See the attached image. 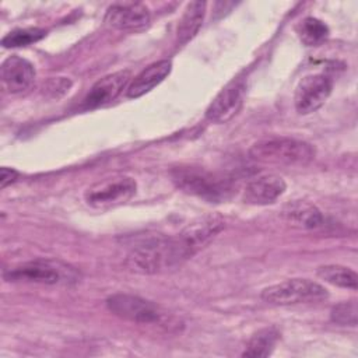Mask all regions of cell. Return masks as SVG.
Returning a JSON list of instances; mask_svg holds the SVG:
<instances>
[{
  "mask_svg": "<svg viewBox=\"0 0 358 358\" xmlns=\"http://www.w3.org/2000/svg\"><path fill=\"white\" fill-rule=\"evenodd\" d=\"M186 262L175 236L152 235L137 242L127 253L124 266L136 274H157Z\"/></svg>",
  "mask_w": 358,
  "mask_h": 358,
  "instance_id": "6da1fadb",
  "label": "cell"
},
{
  "mask_svg": "<svg viewBox=\"0 0 358 358\" xmlns=\"http://www.w3.org/2000/svg\"><path fill=\"white\" fill-rule=\"evenodd\" d=\"M169 175L179 190L210 203L225 201L235 192V185L231 178L207 171L201 166L180 165L171 169Z\"/></svg>",
  "mask_w": 358,
  "mask_h": 358,
  "instance_id": "7a4b0ae2",
  "label": "cell"
},
{
  "mask_svg": "<svg viewBox=\"0 0 358 358\" xmlns=\"http://www.w3.org/2000/svg\"><path fill=\"white\" fill-rule=\"evenodd\" d=\"M249 155L252 159L264 164L305 165L315 157V148L302 140L291 137H268L256 141Z\"/></svg>",
  "mask_w": 358,
  "mask_h": 358,
  "instance_id": "3957f363",
  "label": "cell"
},
{
  "mask_svg": "<svg viewBox=\"0 0 358 358\" xmlns=\"http://www.w3.org/2000/svg\"><path fill=\"white\" fill-rule=\"evenodd\" d=\"M4 278L13 282L69 285L77 282L80 275L74 267L59 260L36 259L7 270Z\"/></svg>",
  "mask_w": 358,
  "mask_h": 358,
  "instance_id": "277c9868",
  "label": "cell"
},
{
  "mask_svg": "<svg viewBox=\"0 0 358 358\" xmlns=\"http://www.w3.org/2000/svg\"><path fill=\"white\" fill-rule=\"evenodd\" d=\"M106 306L113 315L137 324L172 326L173 317L164 308L138 295L113 294L106 298Z\"/></svg>",
  "mask_w": 358,
  "mask_h": 358,
  "instance_id": "5b68a950",
  "label": "cell"
},
{
  "mask_svg": "<svg viewBox=\"0 0 358 358\" xmlns=\"http://www.w3.org/2000/svg\"><path fill=\"white\" fill-rule=\"evenodd\" d=\"M329 296L327 289L308 278H289L262 291V299L270 305H296L319 302Z\"/></svg>",
  "mask_w": 358,
  "mask_h": 358,
  "instance_id": "8992f818",
  "label": "cell"
},
{
  "mask_svg": "<svg viewBox=\"0 0 358 358\" xmlns=\"http://www.w3.org/2000/svg\"><path fill=\"white\" fill-rule=\"evenodd\" d=\"M136 190L137 183L133 178L119 175L92 185L84 193V200L94 208H109L130 200Z\"/></svg>",
  "mask_w": 358,
  "mask_h": 358,
  "instance_id": "52a82bcc",
  "label": "cell"
},
{
  "mask_svg": "<svg viewBox=\"0 0 358 358\" xmlns=\"http://www.w3.org/2000/svg\"><path fill=\"white\" fill-rule=\"evenodd\" d=\"M333 90V83L326 74H308L296 85L294 105L298 113L308 115L324 105Z\"/></svg>",
  "mask_w": 358,
  "mask_h": 358,
  "instance_id": "ba28073f",
  "label": "cell"
},
{
  "mask_svg": "<svg viewBox=\"0 0 358 358\" xmlns=\"http://www.w3.org/2000/svg\"><path fill=\"white\" fill-rule=\"evenodd\" d=\"M225 227L224 220L220 215H206L194 220L187 227H185L176 239L187 259L194 256L201 248H204L217 234H220Z\"/></svg>",
  "mask_w": 358,
  "mask_h": 358,
  "instance_id": "9c48e42d",
  "label": "cell"
},
{
  "mask_svg": "<svg viewBox=\"0 0 358 358\" xmlns=\"http://www.w3.org/2000/svg\"><path fill=\"white\" fill-rule=\"evenodd\" d=\"M246 84L245 78L238 76L231 80L211 101L206 110V117L213 123H227L241 109Z\"/></svg>",
  "mask_w": 358,
  "mask_h": 358,
  "instance_id": "30bf717a",
  "label": "cell"
},
{
  "mask_svg": "<svg viewBox=\"0 0 358 358\" xmlns=\"http://www.w3.org/2000/svg\"><path fill=\"white\" fill-rule=\"evenodd\" d=\"M105 24L119 31H141L150 25L151 13L143 3H115L108 7Z\"/></svg>",
  "mask_w": 358,
  "mask_h": 358,
  "instance_id": "8fae6325",
  "label": "cell"
},
{
  "mask_svg": "<svg viewBox=\"0 0 358 358\" xmlns=\"http://www.w3.org/2000/svg\"><path fill=\"white\" fill-rule=\"evenodd\" d=\"M131 78L130 70H120L99 78L84 98V108L95 109L115 101L127 87Z\"/></svg>",
  "mask_w": 358,
  "mask_h": 358,
  "instance_id": "7c38bea8",
  "label": "cell"
},
{
  "mask_svg": "<svg viewBox=\"0 0 358 358\" xmlns=\"http://www.w3.org/2000/svg\"><path fill=\"white\" fill-rule=\"evenodd\" d=\"M0 77L7 92L20 94L29 90L34 84L35 67L29 60L18 55H11L1 63Z\"/></svg>",
  "mask_w": 358,
  "mask_h": 358,
  "instance_id": "4fadbf2b",
  "label": "cell"
},
{
  "mask_svg": "<svg viewBox=\"0 0 358 358\" xmlns=\"http://www.w3.org/2000/svg\"><path fill=\"white\" fill-rule=\"evenodd\" d=\"M287 185L284 179L274 173L260 175L250 179L243 190V200L253 206H267L284 194Z\"/></svg>",
  "mask_w": 358,
  "mask_h": 358,
  "instance_id": "5bb4252c",
  "label": "cell"
},
{
  "mask_svg": "<svg viewBox=\"0 0 358 358\" xmlns=\"http://www.w3.org/2000/svg\"><path fill=\"white\" fill-rule=\"evenodd\" d=\"M172 70V62L171 60H158L155 63H151L144 70H141L133 81L127 85L126 95L129 98H138L147 92H150L154 87H157L159 83H162Z\"/></svg>",
  "mask_w": 358,
  "mask_h": 358,
  "instance_id": "9a60e30c",
  "label": "cell"
},
{
  "mask_svg": "<svg viewBox=\"0 0 358 358\" xmlns=\"http://www.w3.org/2000/svg\"><path fill=\"white\" fill-rule=\"evenodd\" d=\"M206 1L187 3L176 29L178 45H185L196 36L206 15Z\"/></svg>",
  "mask_w": 358,
  "mask_h": 358,
  "instance_id": "2e32d148",
  "label": "cell"
},
{
  "mask_svg": "<svg viewBox=\"0 0 358 358\" xmlns=\"http://www.w3.org/2000/svg\"><path fill=\"white\" fill-rule=\"evenodd\" d=\"M278 338L280 333L275 327L262 329L249 338L242 357H268L273 352Z\"/></svg>",
  "mask_w": 358,
  "mask_h": 358,
  "instance_id": "e0dca14e",
  "label": "cell"
},
{
  "mask_svg": "<svg viewBox=\"0 0 358 358\" xmlns=\"http://www.w3.org/2000/svg\"><path fill=\"white\" fill-rule=\"evenodd\" d=\"M316 274L323 281H326L331 285L340 287V288L357 289V287H358L357 273L354 270H351L350 267H345V266H340V264L320 266L317 268Z\"/></svg>",
  "mask_w": 358,
  "mask_h": 358,
  "instance_id": "ac0fdd59",
  "label": "cell"
},
{
  "mask_svg": "<svg viewBox=\"0 0 358 358\" xmlns=\"http://www.w3.org/2000/svg\"><path fill=\"white\" fill-rule=\"evenodd\" d=\"M284 215L287 217L288 221L295 222L299 227L309 228V229L320 227L324 221L322 213L315 206L308 204V203H295V204L289 206L284 211Z\"/></svg>",
  "mask_w": 358,
  "mask_h": 358,
  "instance_id": "d6986e66",
  "label": "cell"
},
{
  "mask_svg": "<svg viewBox=\"0 0 358 358\" xmlns=\"http://www.w3.org/2000/svg\"><path fill=\"white\" fill-rule=\"evenodd\" d=\"M296 32L303 45L317 46L329 36V27L315 17H306L296 27Z\"/></svg>",
  "mask_w": 358,
  "mask_h": 358,
  "instance_id": "ffe728a7",
  "label": "cell"
},
{
  "mask_svg": "<svg viewBox=\"0 0 358 358\" xmlns=\"http://www.w3.org/2000/svg\"><path fill=\"white\" fill-rule=\"evenodd\" d=\"M45 35H46V31L42 28H18V29L10 31L1 39V45L4 48L28 46L34 42L41 41Z\"/></svg>",
  "mask_w": 358,
  "mask_h": 358,
  "instance_id": "44dd1931",
  "label": "cell"
},
{
  "mask_svg": "<svg viewBox=\"0 0 358 358\" xmlns=\"http://www.w3.org/2000/svg\"><path fill=\"white\" fill-rule=\"evenodd\" d=\"M357 302L345 301L331 308L330 319L340 326H357Z\"/></svg>",
  "mask_w": 358,
  "mask_h": 358,
  "instance_id": "7402d4cb",
  "label": "cell"
},
{
  "mask_svg": "<svg viewBox=\"0 0 358 358\" xmlns=\"http://www.w3.org/2000/svg\"><path fill=\"white\" fill-rule=\"evenodd\" d=\"M70 88H71V81L66 77H53V78L48 80L46 84L43 85L45 94H48L49 96H53V98L64 95L66 92H69Z\"/></svg>",
  "mask_w": 358,
  "mask_h": 358,
  "instance_id": "603a6c76",
  "label": "cell"
},
{
  "mask_svg": "<svg viewBox=\"0 0 358 358\" xmlns=\"http://www.w3.org/2000/svg\"><path fill=\"white\" fill-rule=\"evenodd\" d=\"M20 173L14 169V168H7V166H3L0 169V187L4 189L7 187L8 185L14 183L17 179H18Z\"/></svg>",
  "mask_w": 358,
  "mask_h": 358,
  "instance_id": "cb8c5ba5",
  "label": "cell"
}]
</instances>
